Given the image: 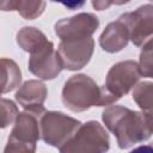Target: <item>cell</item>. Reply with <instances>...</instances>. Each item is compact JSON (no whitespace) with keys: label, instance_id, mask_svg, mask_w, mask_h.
Segmentation results:
<instances>
[{"label":"cell","instance_id":"6da1fadb","mask_svg":"<svg viewBox=\"0 0 153 153\" xmlns=\"http://www.w3.org/2000/svg\"><path fill=\"white\" fill-rule=\"evenodd\" d=\"M105 128L116 136L121 149L148 140L153 134V120L142 111H134L122 105L106 106L102 112Z\"/></svg>","mask_w":153,"mask_h":153},{"label":"cell","instance_id":"7a4b0ae2","mask_svg":"<svg viewBox=\"0 0 153 153\" xmlns=\"http://www.w3.org/2000/svg\"><path fill=\"white\" fill-rule=\"evenodd\" d=\"M61 99L73 112H82L92 106H110L118 100L105 86H99L86 74L72 75L62 87Z\"/></svg>","mask_w":153,"mask_h":153},{"label":"cell","instance_id":"3957f363","mask_svg":"<svg viewBox=\"0 0 153 153\" xmlns=\"http://www.w3.org/2000/svg\"><path fill=\"white\" fill-rule=\"evenodd\" d=\"M109 148L110 137L105 128L97 121H88L59 149L60 153H106Z\"/></svg>","mask_w":153,"mask_h":153},{"label":"cell","instance_id":"277c9868","mask_svg":"<svg viewBox=\"0 0 153 153\" xmlns=\"http://www.w3.org/2000/svg\"><path fill=\"white\" fill-rule=\"evenodd\" d=\"M82 123L61 111H45L39 118L41 139L49 146L61 148L73 137Z\"/></svg>","mask_w":153,"mask_h":153},{"label":"cell","instance_id":"5b68a950","mask_svg":"<svg viewBox=\"0 0 153 153\" xmlns=\"http://www.w3.org/2000/svg\"><path fill=\"white\" fill-rule=\"evenodd\" d=\"M141 76L139 62L133 60L120 61L109 69L104 86L120 99L139 84Z\"/></svg>","mask_w":153,"mask_h":153},{"label":"cell","instance_id":"8992f818","mask_svg":"<svg viewBox=\"0 0 153 153\" xmlns=\"http://www.w3.org/2000/svg\"><path fill=\"white\" fill-rule=\"evenodd\" d=\"M98 26L99 19L93 13L81 12L57 20L54 25V31L61 41H72L92 37Z\"/></svg>","mask_w":153,"mask_h":153},{"label":"cell","instance_id":"52a82bcc","mask_svg":"<svg viewBox=\"0 0 153 153\" xmlns=\"http://www.w3.org/2000/svg\"><path fill=\"white\" fill-rule=\"evenodd\" d=\"M27 67L33 75L42 80H53L63 69L60 55L50 41L30 54Z\"/></svg>","mask_w":153,"mask_h":153},{"label":"cell","instance_id":"ba28073f","mask_svg":"<svg viewBox=\"0 0 153 153\" xmlns=\"http://www.w3.org/2000/svg\"><path fill=\"white\" fill-rule=\"evenodd\" d=\"M128 26L130 41L136 47H142L153 37V5L145 4L133 12L120 16Z\"/></svg>","mask_w":153,"mask_h":153},{"label":"cell","instance_id":"9c48e42d","mask_svg":"<svg viewBox=\"0 0 153 153\" xmlns=\"http://www.w3.org/2000/svg\"><path fill=\"white\" fill-rule=\"evenodd\" d=\"M94 50V41L92 37L82 39L61 41L57 48L63 68L68 71H78L84 68L91 60Z\"/></svg>","mask_w":153,"mask_h":153},{"label":"cell","instance_id":"30bf717a","mask_svg":"<svg viewBox=\"0 0 153 153\" xmlns=\"http://www.w3.org/2000/svg\"><path fill=\"white\" fill-rule=\"evenodd\" d=\"M129 41L130 36L128 26L121 17L109 23L99 36V45L104 51L110 54L121 51L127 47Z\"/></svg>","mask_w":153,"mask_h":153},{"label":"cell","instance_id":"8fae6325","mask_svg":"<svg viewBox=\"0 0 153 153\" xmlns=\"http://www.w3.org/2000/svg\"><path fill=\"white\" fill-rule=\"evenodd\" d=\"M48 96L44 82L39 80H27L20 85L16 92V100L24 109L42 106Z\"/></svg>","mask_w":153,"mask_h":153},{"label":"cell","instance_id":"7c38bea8","mask_svg":"<svg viewBox=\"0 0 153 153\" xmlns=\"http://www.w3.org/2000/svg\"><path fill=\"white\" fill-rule=\"evenodd\" d=\"M44 1H29V0H17V1H1L0 8L2 11H17L24 19H36L38 18L45 8Z\"/></svg>","mask_w":153,"mask_h":153},{"label":"cell","instance_id":"4fadbf2b","mask_svg":"<svg viewBox=\"0 0 153 153\" xmlns=\"http://www.w3.org/2000/svg\"><path fill=\"white\" fill-rule=\"evenodd\" d=\"M16 41H17V44L19 45V48H22L24 51L31 54V53L36 51L38 48H41L43 44H45L49 39L37 27L24 26L17 32Z\"/></svg>","mask_w":153,"mask_h":153},{"label":"cell","instance_id":"5bb4252c","mask_svg":"<svg viewBox=\"0 0 153 153\" xmlns=\"http://www.w3.org/2000/svg\"><path fill=\"white\" fill-rule=\"evenodd\" d=\"M22 82V72L18 65L11 60L2 57L1 59V92L7 93L13 91L17 87H20Z\"/></svg>","mask_w":153,"mask_h":153},{"label":"cell","instance_id":"9a60e30c","mask_svg":"<svg viewBox=\"0 0 153 153\" xmlns=\"http://www.w3.org/2000/svg\"><path fill=\"white\" fill-rule=\"evenodd\" d=\"M133 100L139 105L142 112L148 115L153 120V82L141 81L134 88L131 93Z\"/></svg>","mask_w":153,"mask_h":153},{"label":"cell","instance_id":"2e32d148","mask_svg":"<svg viewBox=\"0 0 153 153\" xmlns=\"http://www.w3.org/2000/svg\"><path fill=\"white\" fill-rule=\"evenodd\" d=\"M139 67L142 76L153 78V37H151L141 48Z\"/></svg>","mask_w":153,"mask_h":153},{"label":"cell","instance_id":"e0dca14e","mask_svg":"<svg viewBox=\"0 0 153 153\" xmlns=\"http://www.w3.org/2000/svg\"><path fill=\"white\" fill-rule=\"evenodd\" d=\"M19 115L17 105L6 98L1 99V128H6L10 124H13Z\"/></svg>","mask_w":153,"mask_h":153},{"label":"cell","instance_id":"ac0fdd59","mask_svg":"<svg viewBox=\"0 0 153 153\" xmlns=\"http://www.w3.org/2000/svg\"><path fill=\"white\" fill-rule=\"evenodd\" d=\"M37 143L25 142L8 136L7 143L4 148V153H36Z\"/></svg>","mask_w":153,"mask_h":153},{"label":"cell","instance_id":"d6986e66","mask_svg":"<svg viewBox=\"0 0 153 153\" xmlns=\"http://www.w3.org/2000/svg\"><path fill=\"white\" fill-rule=\"evenodd\" d=\"M129 153H153V143L141 145V146L134 148L133 151H130Z\"/></svg>","mask_w":153,"mask_h":153},{"label":"cell","instance_id":"ffe728a7","mask_svg":"<svg viewBox=\"0 0 153 153\" xmlns=\"http://www.w3.org/2000/svg\"><path fill=\"white\" fill-rule=\"evenodd\" d=\"M114 1H92V6L97 10V11H103L106 10L109 6L114 5Z\"/></svg>","mask_w":153,"mask_h":153}]
</instances>
